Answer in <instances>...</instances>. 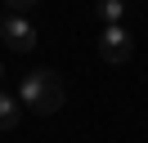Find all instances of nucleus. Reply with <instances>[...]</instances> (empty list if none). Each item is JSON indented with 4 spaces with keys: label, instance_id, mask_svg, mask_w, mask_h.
<instances>
[{
    "label": "nucleus",
    "instance_id": "f03ea898",
    "mask_svg": "<svg viewBox=\"0 0 148 143\" xmlns=\"http://www.w3.org/2000/svg\"><path fill=\"white\" fill-rule=\"evenodd\" d=\"M99 54H103V63H130V58H135V36H130V27H126V22L103 27Z\"/></svg>",
    "mask_w": 148,
    "mask_h": 143
},
{
    "label": "nucleus",
    "instance_id": "423d86ee",
    "mask_svg": "<svg viewBox=\"0 0 148 143\" xmlns=\"http://www.w3.org/2000/svg\"><path fill=\"white\" fill-rule=\"evenodd\" d=\"M36 5H40V0H5V9H9V14H23V18H27Z\"/></svg>",
    "mask_w": 148,
    "mask_h": 143
},
{
    "label": "nucleus",
    "instance_id": "39448f33",
    "mask_svg": "<svg viewBox=\"0 0 148 143\" xmlns=\"http://www.w3.org/2000/svg\"><path fill=\"white\" fill-rule=\"evenodd\" d=\"M94 14L103 18V27H112V22H126V0H99V5H94Z\"/></svg>",
    "mask_w": 148,
    "mask_h": 143
},
{
    "label": "nucleus",
    "instance_id": "7ed1b4c3",
    "mask_svg": "<svg viewBox=\"0 0 148 143\" xmlns=\"http://www.w3.org/2000/svg\"><path fill=\"white\" fill-rule=\"evenodd\" d=\"M0 40L9 45L14 54H32V45H36L32 18H23V14H0Z\"/></svg>",
    "mask_w": 148,
    "mask_h": 143
},
{
    "label": "nucleus",
    "instance_id": "20e7f679",
    "mask_svg": "<svg viewBox=\"0 0 148 143\" xmlns=\"http://www.w3.org/2000/svg\"><path fill=\"white\" fill-rule=\"evenodd\" d=\"M18 116H23V103L14 94H5V89H0V130H14V125H18Z\"/></svg>",
    "mask_w": 148,
    "mask_h": 143
},
{
    "label": "nucleus",
    "instance_id": "0eeeda50",
    "mask_svg": "<svg viewBox=\"0 0 148 143\" xmlns=\"http://www.w3.org/2000/svg\"><path fill=\"white\" fill-rule=\"evenodd\" d=\"M0 76H5V67H0Z\"/></svg>",
    "mask_w": 148,
    "mask_h": 143
},
{
    "label": "nucleus",
    "instance_id": "f257e3e1",
    "mask_svg": "<svg viewBox=\"0 0 148 143\" xmlns=\"http://www.w3.org/2000/svg\"><path fill=\"white\" fill-rule=\"evenodd\" d=\"M63 98H67V85H63V76H58L54 67L27 72V76H23V85H18V103L32 107L36 116H54L58 107H63Z\"/></svg>",
    "mask_w": 148,
    "mask_h": 143
}]
</instances>
